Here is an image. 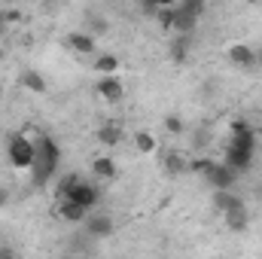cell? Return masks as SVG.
<instances>
[{"instance_id":"cell-31","label":"cell","mask_w":262,"mask_h":259,"mask_svg":"<svg viewBox=\"0 0 262 259\" xmlns=\"http://www.w3.org/2000/svg\"><path fill=\"white\" fill-rule=\"evenodd\" d=\"M259 198H262V186H259Z\"/></svg>"},{"instance_id":"cell-11","label":"cell","mask_w":262,"mask_h":259,"mask_svg":"<svg viewBox=\"0 0 262 259\" xmlns=\"http://www.w3.org/2000/svg\"><path fill=\"white\" fill-rule=\"evenodd\" d=\"M210 204H213L220 213H226V210H232V207H241V204H244V198L235 192V189H213Z\"/></svg>"},{"instance_id":"cell-20","label":"cell","mask_w":262,"mask_h":259,"mask_svg":"<svg viewBox=\"0 0 262 259\" xmlns=\"http://www.w3.org/2000/svg\"><path fill=\"white\" fill-rule=\"evenodd\" d=\"M186 168H189V162H186L180 153H168V156H165V171H168V174H183Z\"/></svg>"},{"instance_id":"cell-4","label":"cell","mask_w":262,"mask_h":259,"mask_svg":"<svg viewBox=\"0 0 262 259\" xmlns=\"http://www.w3.org/2000/svg\"><path fill=\"white\" fill-rule=\"evenodd\" d=\"M82 226H85V235L89 238H110L116 232V223H113L110 213H85Z\"/></svg>"},{"instance_id":"cell-9","label":"cell","mask_w":262,"mask_h":259,"mask_svg":"<svg viewBox=\"0 0 262 259\" xmlns=\"http://www.w3.org/2000/svg\"><path fill=\"white\" fill-rule=\"evenodd\" d=\"M198 18H201V15H195L192 9H186V6H174V21H171V31H174V34H189V37H192Z\"/></svg>"},{"instance_id":"cell-32","label":"cell","mask_w":262,"mask_h":259,"mask_svg":"<svg viewBox=\"0 0 262 259\" xmlns=\"http://www.w3.org/2000/svg\"><path fill=\"white\" fill-rule=\"evenodd\" d=\"M0 58H3V49H0Z\"/></svg>"},{"instance_id":"cell-18","label":"cell","mask_w":262,"mask_h":259,"mask_svg":"<svg viewBox=\"0 0 262 259\" xmlns=\"http://www.w3.org/2000/svg\"><path fill=\"white\" fill-rule=\"evenodd\" d=\"M76 183H79V174H76V171H67V174H61V177L55 180V195H58V201H61V198H67V195H70V189H73Z\"/></svg>"},{"instance_id":"cell-21","label":"cell","mask_w":262,"mask_h":259,"mask_svg":"<svg viewBox=\"0 0 262 259\" xmlns=\"http://www.w3.org/2000/svg\"><path fill=\"white\" fill-rule=\"evenodd\" d=\"M95 70H98V73H116V70H119V58L110 55V52H104V55L95 58Z\"/></svg>"},{"instance_id":"cell-15","label":"cell","mask_w":262,"mask_h":259,"mask_svg":"<svg viewBox=\"0 0 262 259\" xmlns=\"http://www.w3.org/2000/svg\"><path fill=\"white\" fill-rule=\"evenodd\" d=\"M92 174L98 180H113L119 171H116V162L110 156H98V159H92Z\"/></svg>"},{"instance_id":"cell-30","label":"cell","mask_w":262,"mask_h":259,"mask_svg":"<svg viewBox=\"0 0 262 259\" xmlns=\"http://www.w3.org/2000/svg\"><path fill=\"white\" fill-rule=\"evenodd\" d=\"M0 98H3V85H0Z\"/></svg>"},{"instance_id":"cell-12","label":"cell","mask_w":262,"mask_h":259,"mask_svg":"<svg viewBox=\"0 0 262 259\" xmlns=\"http://www.w3.org/2000/svg\"><path fill=\"white\" fill-rule=\"evenodd\" d=\"M223 220H226V226H229L232 232H247V229H250V210H247V204L226 210Z\"/></svg>"},{"instance_id":"cell-19","label":"cell","mask_w":262,"mask_h":259,"mask_svg":"<svg viewBox=\"0 0 262 259\" xmlns=\"http://www.w3.org/2000/svg\"><path fill=\"white\" fill-rule=\"evenodd\" d=\"M119 140H122V128H119V125L110 122V125H101V128H98V143H104V146H116Z\"/></svg>"},{"instance_id":"cell-23","label":"cell","mask_w":262,"mask_h":259,"mask_svg":"<svg viewBox=\"0 0 262 259\" xmlns=\"http://www.w3.org/2000/svg\"><path fill=\"white\" fill-rule=\"evenodd\" d=\"M165 131H168V134H183L186 125H183L180 116H165Z\"/></svg>"},{"instance_id":"cell-14","label":"cell","mask_w":262,"mask_h":259,"mask_svg":"<svg viewBox=\"0 0 262 259\" xmlns=\"http://www.w3.org/2000/svg\"><path fill=\"white\" fill-rule=\"evenodd\" d=\"M18 82L28 89V92H34V95H43L49 85H46V79H43V73H37L34 67H28V70H21V76H18Z\"/></svg>"},{"instance_id":"cell-3","label":"cell","mask_w":262,"mask_h":259,"mask_svg":"<svg viewBox=\"0 0 262 259\" xmlns=\"http://www.w3.org/2000/svg\"><path fill=\"white\" fill-rule=\"evenodd\" d=\"M238 177H241V174H238L235 168H229L226 162H213L210 171H207L201 180H204V186H210V189H232V186L238 183Z\"/></svg>"},{"instance_id":"cell-5","label":"cell","mask_w":262,"mask_h":259,"mask_svg":"<svg viewBox=\"0 0 262 259\" xmlns=\"http://www.w3.org/2000/svg\"><path fill=\"white\" fill-rule=\"evenodd\" d=\"M95 92H98V98H104L107 104H116V101L125 98V85H122V79H116L113 73H101Z\"/></svg>"},{"instance_id":"cell-29","label":"cell","mask_w":262,"mask_h":259,"mask_svg":"<svg viewBox=\"0 0 262 259\" xmlns=\"http://www.w3.org/2000/svg\"><path fill=\"white\" fill-rule=\"evenodd\" d=\"M247 3H262V0H247Z\"/></svg>"},{"instance_id":"cell-2","label":"cell","mask_w":262,"mask_h":259,"mask_svg":"<svg viewBox=\"0 0 262 259\" xmlns=\"http://www.w3.org/2000/svg\"><path fill=\"white\" fill-rule=\"evenodd\" d=\"M6 159L15 171H28L34 165V140L25 134H12L6 140Z\"/></svg>"},{"instance_id":"cell-16","label":"cell","mask_w":262,"mask_h":259,"mask_svg":"<svg viewBox=\"0 0 262 259\" xmlns=\"http://www.w3.org/2000/svg\"><path fill=\"white\" fill-rule=\"evenodd\" d=\"M189 46H192L189 34H177V37H174V43H171V58H174V64H186Z\"/></svg>"},{"instance_id":"cell-22","label":"cell","mask_w":262,"mask_h":259,"mask_svg":"<svg viewBox=\"0 0 262 259\" xmlns=\"http://www.w3.org/2000/svg\"><path fill=\"white\" fill-rule=\"evenodd\" d=\"M216 159H210V156H195L192 162H189V171H195L198 177H204L207 171H210V165H213Z\"/></svg>"},{"instance_id":"cell-8","label":"cell","mask_w":262,"mask_h":259,"mask_svg":"<svg viewBox=\"0 0 262 259\" xmlns=\"http://www.w3.org/2000/svg\"><path fill=\"white\" fill-rule=\"evenodd\" d=\"M226 55H229L232 64L241 67V70H256V49L247 46V43H232Z\"/></svg>"},{"instance_id":"cell-7","label":"cell","mask_w":262,"mask_h":259,"mask_svg":"<svg viewBox=\"0 0 262 259\" xmlns=\"http://www.w3.org/2000/svg\"><path fill=\"white\" fill-rule=\"evenodd\" d=\"M223 162H226L229 168H235L238 174H247L250 165H253V149H241V146L226 143V156H223Z\"/></svg>"},{"instance_id":"cell-24","label":"cell","mask_w":262,"mask_h":259,"mask_svg":"<svg viewBox=\"0 0 262 259\" xmlns=\"http://www.w3.org/2000/svg\"><path fill=\"white\" fill-rule=\"evenodd\" d=\"M177 0H140V6L149 12V15H156L159 12V6H174Z\"/></svg>"},{"instance_id":"cell-6","label":"cell","mask_w":262,"mask_h":259,"mask_svg":"<svg viewBox=\"0 0 262 259\" xmlns=\"http://www.w3.org/2000/svg\"><path fill=\"white\" fill-rule=\"evenodd\" d=\"M67 198H70V201H76V204H82L85 210H92V207H98L101 192H98V186H95V183H89V180H82V177H79V183L70 189Z\"/></svg>"},{"instance_id":"cell-28","label":"cell","mask_w":262,"mask_h":259,"mask_svg":"<svg viewBox=\"0 0 262 259\" xmlns=\"http://www.w3.org/2000/svg\"><path fill=\"white\" fill-rule=\"evenodd\" d=\"M256 137H259V140H262V125H256Z\"/></svg>"},{"instance_id":"cell-13","label":"cell","mask_w":262,"mask_h":259,"mask_svg":"<svg viewBox=\"0 0 262 259\" xmlns=\"http://www.w3.org/2000/svg\"><path fill=\"white\" fill-rule=\"evenodd\" d=\"M55 213H58L61 220H67V223H82L89 210H85L82 204L70 201V198H61V201H58V207H55Z\"/></svg>"},{"instance_id":"cell-17","label":"cell","mask_w":262,"mask_h":259,"mask_svg":"<svg viewBox=\"0 0 262 259\" xmlns=\"http://www.w3.org/2000/svg\"><path fill=\"white\" fill-rule=\"evenodd\" d=\"M134 146H137V153L140 156H152L156 149H159V140H156V134L152 131H134Z\"/></svg>"},{"instance_id":"cell-10","label":"cell","mask_w":262,"mask_h":259,"mask_svg":"<svg viewBox=\"0 0 262 259\" xmlns=\"http://www.w3.org/2000/svg\"><path fill=\"white\" fill-rule=\"evenodd\" d=\"M64 40H67V46H70L73 52H79V55H92L95 46H98V37L89 34V31H70Z\"/></svg>"},{"instance_id":"cell-1","label":"cell","mask_w":262,"mask_h":259,"mask_svg":"<svg viewBox=\"0 0 262 259\" xmlns=\"http://www.w3.org/2000/svg\"><path fill=\"white\" fill-rule=\"evenodd\" d=\"M58 162H61V146H58L49 134H40V137L34 140V165L28 168V171H31V183H34L37 189H43L49 180H55Z\"/></svg>"},{"instance_id":"cell-26","label":"cell","mask_w":262,"mask_h":259,"mask_svg":"<svg viewBox=\"0 0 262 259\" xmlns=\"http://www.w3.org/2000/svg\"><path fill=\"white\" fill-rule=\"evenodd\" d=\"M12 256H15L12 247H0V259H12Z\"/></svg>"},{"instance_id":"cell-27","label":"cell","mask_w":262,"mask_h":259,"mask_svg":"<svg viewBox=\"0 0 262 259\" xmlns=\"http://www.w3.org/2000/svg\"><path fill=\"white\" fill-rule=\"evenodd\" d=\"M9 21H6V12H0V34H3V28H6Z\"/></svg>"},{"instance_id":"cell-25","label":"cell","mask_w":262,"mask_h":259,"mask_svg":"<svg viewBox=\"0 0 262 259\" xmlns=\"http://www.w3.org/2000/svg\"><path fill=\"white\" fill-rule=\"evenodd\" d=\"M89 25H92V28H95V37H98V34H104V31H107V21H101V18H95V15H89Z\"/></svg>"}]
</instances>
